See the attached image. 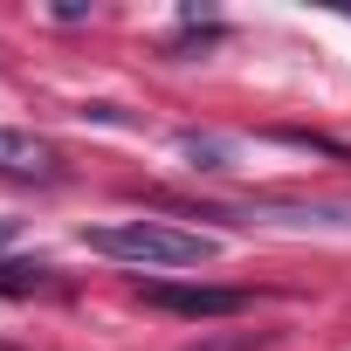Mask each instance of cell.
Listing matches in <instances>:
<instances>
[{"label": "cell", "mask_w": 351, "mask_h": 351, "mask_svg": "<svg viewBox=\"0 0 351 351\" xmlns=\"http://www.w3.org/2000/svg\"><path fill=\"white\" fill-rule=\"evenodd\" d=\"M83 248L110 255V262H138V269H200V262H214L207 234L172 228V221H104V228H83Z\"/></svg>", "instance_id": "cell-1"}, {"label": "cell", "mask_w": 351, "mask_h": 351, "mask_svg": "<svg viewBox=\"0 0 351 351\" xmlns=\"http://www.w3.org/2000/svg\"><path fill=\"white\" fill-rule=\"evenodd\" d=\"M145 303L172 310V317H234V310H248V296L221 289V282H145Z\"/></svg>", "instance_id": "cell-2"}, {"label": "cell", "mask_w": 351, "mask_h": 351, "mask_svg": "<svg viewBox=\"0 0 351 351\" xmlns=\"http://www.w3.org/2000/svg\"><path fill=\"white\" fill-rule=\"evenodd\" d=\"M0 172H14V180H56L62 158H56V145L35 138V131H0Z\"/></svg>", "instance_id": "cell-3"}, {"label": "cell", "mask_w": 351, "mask_h": 351, "mask_svg": "<svg viewBox=\"0 0 351 351\" xmlns=\"http://www.w3.org/2000/svg\"><path fill=\"white\" fill-rule=\"evenodd\" d=\"M42 262H0V289H8V296H21V289H42Z\"/></svg>", "instance_id": "cell-4"}, {"label": "cell", "mask_w": 351, "mask_h": 351, "mask_svg": "<svg viewBox=\"0 0 351 351\" xmlns=\"http://www.w3.org/2000/svg\"><path fill=\"white\" fill-rule=\"evenodd\" d=\"M269 330H241V337H207V344H186V351H262Z\"/></svg>", "instance_id": "cell-5"}, {"label": "cell", "mask_w": 351, "mask_h": 351, "mask_svg": "<svg viewBox=\"0 0 351 351\" xmlns=\"http://www.w3.org/2000/svg\"><path fill=\"white\" fill-rule=\"evenodd\" d=\"M8 241H14V221H0V248H8Z\"/></svg>", "instance_id": "cell-6"}]
</instances>
